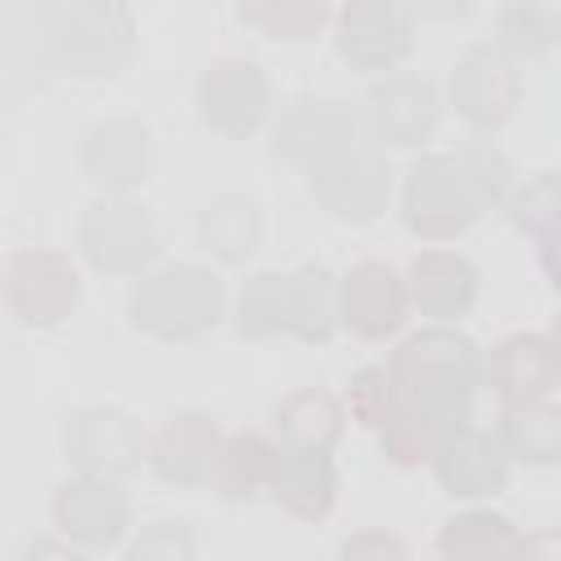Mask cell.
I'll return each mask as SVG.
<instances>
[{
    "label": "cell",
    "instance_id": "36",
    "mask_svg": "<svg viewBox=\"0 0 561 561\" xmlns=\"http://www.w3.org/2000/svg\"><path fill=\"white\" fill-rule=\"evenodd\" d=\"M337 557H346V561H386V557H408V548H403L394 535L368 526V530L346 535V539L337 543Z\"/></svg>",
    "mask_w": 561,
    "mask_h": 561
},
{
    "label": "cell",
    "instance_id": "15",
    "mask_svg": "<svg viewBox=\"0 0 561 561\" xmlns=\"http://www.w3.org/2000/svg\"><path fill=\"white\" fill-rule=\"evenodd\" d=\"M337 316L342 329H351L355 337L381 342L390 333H399V324L408 320V285L390 263H355L346 276H337Z\"/></svg>",
    "mask_w": 561,
    "mask_h": 561
},
{
    "label": "cell",
    "instance_id": "11",
    "mask_svg": "<svg viewBox=\"0 0 561 561\" xmlns=\"http://www.w3.org/2000/svg\"><path fill=\"white\" fill-rule=\"evenodd\" d=\"M272 110L267 75L245 57H224L197 79V114L219 136H250Z\"/></svg>",
    "mask_w": 561,
    "mask_h": 561
},
{
    "label": "cell",
    "instance_id": "37",
    "mask_svg": "<svg viewBox=\"0 0 561 561\" xmlns=\"http://www.w3.org/2000/svg\"><path fill=\"white\" fill-rule=\"evenodd\" d=\"M399 9L416 22H456V18H465V9H469V0H399Z\"/></svg>",
    "mask_w": 561,
    "mask_h": 561
},
{
    "label": "cell",
    "instance_id": "30",
    "mask_svg": "<svg viewBox=\"0 0 561 561\" xmlns=\"http://www.w3.org/2000/svg\"><path fill=\"white\" fill-rule=\"evenodd\" d=\"M557 35H561V22L543 0H508L500 9V39L495 44L513 61L548 57L557 48Z\"/></svg>",
    "mask_w": 561,
    "mask_h": 561
},
{
    "label": "cell",
    "instance_id": "4",
    "mask_svg": "<svg viewBox=\"0 0 561 561\" xmlns=\"http://www.w3.org/2000/svg\"><path fill=\"white\" fill-rule=\"evenodd\" d=\"M478 202L456 153H425L403 175V224L425 241H451L478 219Z\"/></svg>",
    "mask_w": 561,
    "mask_h": 561
},
{
    "label": "cell",
    "instance_id": "38",
    "mask_svg": "<svg viewBox=\"0 0 561 561\" xmlns=\"http://www.w3.org/2000/svg\"><path fill=\"white\" fill-rule=\"evenodd\" d=\"M35 552H70V539L66 543H26V557H35Z\"/></svg>",
    "mask_w": 561,
    "mask_h": 561
},
{
    "label": "cell",
    "instance_id": "33",
    "mask_svg": "<svg viewBox=\"0 0 561 561\" xmlns=\"http://www.w3.org/2000/svg\"><path fill=\"white\" fill-rule=\"evenodd\" d=\"M460 158V171L469 180V193L478 202V210H491V206H504V197L513 193V167L508 158L495 149V145H473Z\"/></svg>",
    "mask_w": 561,
    "mask_h": 561
},
{
    "label": "cell",
    "instance_id": "6",
    "mask_svg": "<svg viewBox=\"0 0 561 561\" xmlns=\"http://www.w3.org/2000/svg\"><path fill=\"white\" fill-rule=\"evenodd\" d=\"M355 140H364V118L342 96H302L294 101L272 136V153L298 171H320L337 153H346Z\"/></svg>",
    "mask_w": 561,
    "mask_h": 561
},
{
    "label": "cell",
    "instance_id": "17",
    "mask_svg": "<svg viewBox=\"0 0 561 561\" xmlns=\"http://www.w3.org/2000/svg\"><path fill=\"white\" fill-rule=\"evenodd\" d=\"M219 447H224V434H219L215 416H206V412H175L145 443V460L171 486H206L210 473H215Z\"/></svg>",
    "mask_w": 561,
    "mask_h": 561
},
{
    "label": "cell",
    "instance_id": "14",
    "mask_svg": "<svg viewBox=\"0 0 561 561\" xmlns=\"http://www.w3.org/2000/svg\"><path fill=\"white\" fill-rule=\"evenodd\" d=\"M66 456L79 473L123 478L145 460V434L123 408H79L66 421Z\"/></svg>",
    "mask_w": 561,
    "mask_h": 561
},
{
    "label": "cell",
    "instance_id": "13",
    "mask_svg": "<svg viewBox=\"0 0 561 561\" xmlns=\"http://www.w3.org/2000/svg\"><path fill=\"white\" fill-rule=\"evenodd\" d=\"M53 526L75 548H114L131 526V500L114 478L79 473L53 495Z\"/></svg>",
    "mask_w": 561,
    "mask_h": 561
},
{
    "label": "cell",
    "instance_id": "1",
    "mask_svg": "<svg viewBox=\"0 0 561 561\" xmlns=\"http://www.w3.org/2000/svg\"><path fill=\"white\" fill-rule=\"evenodd\" d=\"M224 280L202 263H167L140 272L127 294V316L140 333L158 342H188L224 320Z\"/></svg>",
    "mask_w": 561,
    "mask_h": 561
},
{
    "label": "cell",
    "instance_id": "27",
    "mask_svg": "<svg viewBox=\"0 0 561 561\" xmlns=\"http://www.w3.org/2000/svg\"><path fill=\"white\" fill-rule=\"evenodd\" d=\"M197 237L219 263H245L263 241L259 202L245 193H219L197 215Z\"/></svg>",
    "mask_w": 561,
    "mask_h": 561
},
{
    "label": "cell",
    "instance_id": "29",
    "mask_svg": "<svg viewBox=\"0 0 561 561\" xmlns=\"http://www.w3.org/2000/svg\"><path fill=\"white\" fill-rule=\"evenodd\" d=\"M237 13L259 35L298 44V39H311L333 18V0H241Z\"/></svg>",
    "mask_w": 561,
    "mask_h": 561
},
{
    "label": "cell",
    "instance_id": "32",
    "mask_svg": "<svg viewBox=\"0 0 561 561\" xmlns=\"http://www.w3.org/2000/svg\"><path fill=\"white\" fill-rule=\"evenodd\" d=\"M504 206H508V219L526 232V237H535L539 241V250H543V267L552 272V232H557V175L552 171H543V175H535V180H526L522 188H513L508 197H504Z\"/></svg>",
    "mask_w": 561,
    "mask_h": 561
},
{
    "label": "cell",
    "instance_id": "10",
    "mask_svg": "<svg viewBox=\"0 0 561 561\" xmlns=\"http://www.w3.org/2000/svg\"><path fill=\"white\" fill-rule=\"evenodd\" d=\"M333 44L355 70H394L416 44V22L399 0H346L333 18Z\"/></svg>",
    "mask_w": 561,
    "mask_h": 561
},
{
    "label": "cell",
    "instance_id": "26",
    "mask_svg": "<svg viewBox=\"0 0 561 561\" xmlns=\"http://www.w3.org/2000/svg\"><path fill=\"white\" fill-rule=\"evenodd\" d=\"M495 438L508 460L552 465L561 456V412L552 399H513L500 408Z\"/></svg>",
    "mask_w": 561,
    "mask_h": 561
},
{
    "label": "cell",
    "instance_id": "23",
    "mask_svg": "<svg viewBox=\"0 0 561 561\" xmlns=\"http://www.w3.org/2000/svg\"><path fill=\"white\" fill-rule=\"evenodd\" d=\"M272 430H276V447L333 451L342 430H346V408H342L337 394H329L320 386H302V390H294L289 399L276 403Z\"/></svg>",
    "mask_w": 561,
    "mask_h": 561
},
{
    "label": "cell",
    "instance_id": "16",
    "mask_svg": "<svg viewBox=\"0 0 561 561\" xmlns=\"http://www.w3.org/2000/svg\"><path fill=\"white\" fill-rule=\"evenodd\" d=\"M465 425H469V403L460 399H403L399 394L394 412L377 425V443L390 465L416 469V465H430V456Z\"/></svg>",
    "mask_w": 561,
    "mask_h": 561
},
{
    "label": "cell",
    "instance_id": "24",
    "mask_svg": "<svg viewBox=\"0 0 561 561\" xmlns=\"http://www.w3.org/2000/svg\"><path fill=\"white\" fill-rule=\"evenodd\" d=\"M522 552H530L526 535L495 508H465L438 530V557L447 561H504Z\"/></svg>",
    "mask_w": 561,
    "mask_h": 561
},
{
    "label": "cell",
    "instance_id": "28",
    "mask_svg": "<svg viewBox=\"0 0 561 561\" xmlns=\"http://www.w3.org/2000/svg\"><path fill=\"white\" fill-rule=\"evenodd\" d=\"M272 465H276V438L254 434V430H241V434H228V438H224L210 482H215V491H219L224 500L245 504V500H254L259 491H267Z\"/></svg>",
    "mask_w": 561,
    "mask_h": 561
},
{
    "label": "cell",
    "instance_id": "3",
    "mask_svg": "<svg viewBox=\"0 0 561 561\" xmlns=\"http://www.w3.org/2000/svg\"><path fill=\"white\" fill-rule=\"evenodd\" d=\"M390 377L403 399L473 403V390L482 386V351L465 333L434 324L399 342V351L390 355Z\"/></svg>",
    "mask_w": 561,
    "mask_h": 561
},
{
    "label": "cell",
    "instance_id": "35",
    "mask_svg": "<svg viewBox=\"0 0 561 561\" xmlns=\"http://www.w3.org/2000/svg\"><path fill=\"white\" fill-rule=\"evenodd\" d=\"M193 535L184 522H153L145 526L131 543H127V557H158V561H175V557H193Z\"/></svg>",
    "mask_w": 561,
    "mask_h": 561
},
{
    "label": "cell",
    "instance_id": "2",
    "mask_svg": "<svg viewBox=\"0 0 561 561\" xmlns=\"http://www.w3.org/2000/svg\"><path fill=\"white\" fill-rule=\"evenodd\" d=\"M39 31L48 66L83 79L114 75L131 53V13L123 0H53L39 9Z\"/></svg>",
    "mask_w": 561,
    "mask_h": 561
},
{
    "label": "cell",
    "instance_id": "31",
    "mask_svg": "<svg viewBox=\"0 0 561 561\" xmlns=\"http://www.w3.org/2000/svg\"><path fill=\"white\" fill-rule=\"evenodd\" d=\"M237 333L254 342L285 333V276L280 272H254L237 289Z\"/></svg>",
    "mask_w": 561,
    "mask_h": 561
},
{
    "label": "cell",
    "instance_id": "21",
    "mask_svg": "<svg viewBox=\"0 0 561 561\" xmlns=\"http://www.w3.org/2000/svg\"><path fill=\"white\" fill-rule=\"evenodd\" d=\"M408 307L430 320H456L478 298V267L456 250H421L403 276Z\"/></svg>",
    "mask_w": 561,
    "mask_h": 561
},
{
    "label": "cell",
    "instance_id": "5",
    "mask_svg": "<svg viewBox=\"0 0 561 561\" xmlns=\"http://www.w3.org/2000/svg\"><path fill=\"white\" fill-rule=\"evenodd\" d=\"M79 250L96 272H145L158 254V228L127 193H101L79 215Z\"/></svg>",
    "mask_w": 561,
    "mask_h": 561
},
{
    "label": "cell",
    "instance_id": "25",
    "mask_svg": "<svg viewBox=\"0 0 561 561\" xmlns=\"http://www.w3.org/2000/svg\"><path fill=\"white\" fill-rule=\"evenodd\" d=\"M342 329L337 276L324 263H302L285 276V333L298 342H329Z\"/></svg>",
    "mask_w": 561,
    "mask_h": 561
},
{
    "label": "cell",
    "instance_id": "12",
    "mask_svg": "<svg viewBox=\"0 0 561 561\" xmlns=\"http://www.w3.org/2000/svg\"><path fill=\"white\" fill-rule=\"evenodd\" d=\"M359 118L373 140L412 149L434 136V127L443 118V96L425 75H386L381 83L368 88Z\"/></svg>",
    "mask_w": 561,
    "mask_h": 561
},
{
    "label": "cell",
    "instance_id": "34",
    "mask_svg": "<svg viewBox=\"0 0 561 561\" xmlns=\"http://www.w3.org/2000/svg\"><path fill=\"white\" fill-rule=\"evenodd\" d=\"M394 403H399V386H394L390 368L373 364V368H359V373L351 377L346 408H351V416H355L359 425L377 430V425H381V421L394 412Z\"/></svg>",
    "mask_w": 561,
    "mask_h": 561
},
{
    "label": "cell",
    "instance_id": "18",
    "mask_svg": "<svg viewBox=\"0 0 561 561\" xmlns=\"http://www.w3.org/2000/svg\"><path fill=\"white\" fill-rule=\"evenodd\" d=\"M79 167L105 193H127L153 167V136L136 118H101L79 140Z\"/></svg>",
    "mask_w": 561,
    "mask_h": 561
},
{
    "label": "cell",
    "instance_id": "7",
    "mask_svg": "<svg viewBox=\"0 0 561 561\" xmlns=\"http://www.w3.org/2000/svg\"><path fill=\"white\" fill-rule=\"evenodd\" d=\"M447 101L456 105V114L478 127V131H495L504 127L517 105H522V70L517 61L500 48V44H473L447 79Z\"/></svg>",
    "mask_w": 561,
    "mask_h": 561
},
{
    "label": "cell",
    "instance_id": "9",
    "mask_svg": "<svg viewBox=\"0 0 561 561\" xmlns=\"http://www.w3.org/2000/svg\"><path fill=\"white\" fill-rule=\"evenodd\" d=\"M390 162L373 140H355L346 153L311 171L316 202L342 224H373L390 206Z\"/></svg>",
    "mask_w": 561,
    "mask_h": 561
},
{
    "label": "cell",
    "instance_id": "20",
    "mask_svg": "<svg viewBox=\"0 0 561 561\" xmlns=\"http://www.w3.org/2000/svg\"><path fill=\"white\" fill-rule=\"evenodd\" d=\"M430 465H434L438 486L456 500H486V495H500L508 482V456H504L500 438L478 425L456 430L430 456Z\"/></svg>",
    "mask_w": 561,
    "mask_h": 561
},
{
    "label": "cell",
    "instance_id": "19",
    "mask_svg": "<svg viewBox=\"0 0 561 561\" xmlns=\"http://www.w3.org/2000/svg\"><path fill=\"white\" fill-rule=\"evenodd\" d=\"M482 381L513 403V399H552L561 381V351L552 333H508L504 342L482 355Z\"/></svg>",
    "mask_w": 561,
    "mask_h": 561
},
{
    "label": "cell",
    "instance_id": "8",
    "mask_svg": "<svg viewBox=\"0 0 561 561\" xmlns=\"http://www.w3.org/2000/svg\"><path fill=\"white\" fill-rule=\"evenodd\" d=\"M4 302L22 324L57 329L79 302V272L61 250H18L4 267Z\"/></svg>",
    "mask_w": 561,
    "mask_h": 561
},
{
    "label": "cell",
    "instance_id": "22",
    "mask_svg": "<svg viewBox=\"0 0 561 561\" xmlns=\"http://www.w3.org/2000/svg\"><path fill=\"white\" fill-rule=\"evenodd\" d=\"M272 500L302 522H320L329 517V508L337 504V469L329 460V451H294V447H276V465L267 478Z\"/></svg>",
    "mask_w": 561,
    "mask_h": 561
}]
</instances>
